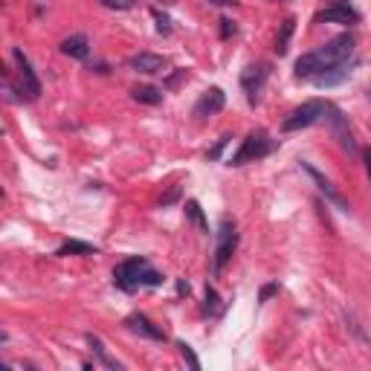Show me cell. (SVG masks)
<instances>
[{"mask_svg": "<svg viewBox=\"0 0 371 371\" xmlns=\"http://www.w3.org/2000/svg\"><path fill=\"white\" fill-rule=\"evenodd\" d=\"M113 284L119 290H125V293H134L139 287H157V284H163V276L145 258L134 256V258H125L122 264H116Z\"/></svg>", "mask_w": 371, "mask_h": 371, "instance_id": "1", "label": "cell"}, {"mask_svg": "<svg viewBox=\"0 0 371 371\" xmlns=\"http://www.w3.org/2000/svg\"><path fill=\"white\" fill-rule=\"evenodd\" d=\"M354 46H357L354 35L345 32V35L331 38L328 44H322L319 49H313V56H316V61H319V73H322L325 67H334V64H345V61H351ZM313 79H316V76H313Z\"/></svg>", "mask_w": 371, "mask_h": 371, "instance_id": "2", "label": "cell"}, {"mask_svg": "<svg viewBox=\"0 0 371 371\" xmlns=\"http://www.w3.org/2000/svg\"><path fill=\"white\" fill-rule=\"evenodd\" d=\"M328 108H331V105H325L322 99H310V102H305V105H299V108H293V111L282 119V131L290 134V131L310 128V125H316V122L328 113Z\"/></svg>", "mask_w": 371, "mask_h": 371, "instance_id": "3", "label": "cell"}, {"mask_svg": "<svg viewBox=\"0 0 371 371\" xmlns=\"http://www.w3.org/2000/svg\"><path fill=\"white\" fill-rule=\"evenodd\" d=\"M276 148V142L270 139L264 131H253L250 137H246L244 142H241V148L232 154V160H229V165H246V163H256V160H261V157H267L270 151Z\"/></svg>", "mask_w": 371, "mask_h": 371, "instance_id": "4", "label": "cell"}, {"mask_svg": "<svg viewBox=\"0 0 371 371\" xmlns=\"http://www.w3.org/2000/svg\"><path fill=\"white\" fill-rule=\"evenodd\" d=\"M267 79H270V64L267 61L250 64L241 73V90H244V96H246V102H250V105H258Z\"/></svg>", "mask_w": 371, "mask_h": 371, "instance_id": "5", "label": "cell"}, {"mask_svg": "<svg viewBox=\"0 0 371 371\" xmlns=\"http://www.w3.org/2000/svg\"><path fill=\"white\" fill-rule=\"evenodd\" d=\"M12 61H15V70H18V84H20V93L27 99H38L41 96V82L35 76V70L30 64V58L23 56V49L15 46L12 49Z\"/></svg>", "mask_w": 371, "mask_h": 371, "instance_id": "6", "label": "cell"}, {"mask_svg": "<svg viewBox=\"0 0 371 371\" xmlns=\"http://www.w3.org/2000/svg\"><path fill=\"white\" fill-rule=\"evenodd\" d=\"M238 246V232H235V224H229V220H224L220 224V232H218V246H215V273H220V270L227 267V261L232 258Z\"/></svg>", "mask_w": 371, "mask_h": 371, "instance_id": "7", "label": "cell"}, {"mask_svg": "<svg viewBox=\"0 0 371 371\" xmlns=\"http://www.w3.org/2000/svg\"><path fill=\"white\" fill-rule=\"evenodd\" d=\"M316 23H345V27H354V23H360V12L348 0H331V6H325L316 15Z\"/></svg>", "mask_w": 371, "mask_h": 371, "instance_id": "8", "label": "cell"}, {"mask_svg": "<svg viewBox=\"0 0 371 371\" xmlns=\"http://www.w3.org/2000/svg\"><path fill=\"white\" fill-rule=\"evenodd\" d=\"M328 122H331V128H334V137L339 139V145L348 151L351 157H357L360 154V148H357V142H354V134H351V128H348V119H345L337 108H328V116H325Z\"/></svg>", "mask_w": 371, "mask_h": 371, "instance_id": "9", "label": "cell"}, {"mask_svg": "<svg viewBox=\"0 0 371 371\" xmlns=\"http://www.w3.org/2000/svg\"><path fill=\"white\" fill-rule=\"evenodd\" d=\"M302 171H305V175H308L313 183H316V189L325 194V201H331V203H334L337 209H342V212H348V201H345V197H342V194H339V191L331 186V180L322 175V171H316L310 163H302Z\"/></svg>", "mask_w": 371, "mask_h": 371, "instance_id": "10", "label": "cell"}, {"mask_svg": "<svg viewBox=\"0 0 371 371\" xmlns=\"http://www.w3.org/2000/svg\"><path fill=\"white\" fill-rule=\"evenodd\" d=\"M227 105V93L220 90V87H209L201 99H197V105H194V116L197 119H206V116H215L220 113Z\"/></svg>", "mask_w": 371, "mask_h": 371, "instance_id": "11", "label": "cell"}, {"mask_svg": "<svg viewBox=\"0 0 371 371\" xmlns=\"http://www.w3.org/2000/svg\"><path fill=\"white\" fill-rule=\"evenodd\" d=\"M125 328H128L131 334H139V337L154 339V342H163V339H165V331H163L160 325H154L145 313H131V316L125 319Z\"/></svg>", "mask_w": 371, "mask_h": 371, "instance_id": "12", "label": "cell"}, {"mask_svg": "<svg viewBox=\"0 0 371 371\" xmlns=\"http://www.w3.org/2000/svg\"><path fill=\"white\" fill-rule=\"evenodd\" d=\"M128 67L137 70V73H145V76H154V73H163L168 67V61L157 53H139V56L128 58Z\"/></svg>", "mask_w": 371, "mask_h": 371, "instance_id": "13", "label": "cell"}, {"mask_svg": "<svg viewBox=\"0 0 371 371\" xmlns=\"http://www.w3.org/2000/svg\"><path fill=\"white\" fill-rule=\"evenodd\" d=\"M61 53L70 56V58L84 61V58L90 56V44H87L84 35H73V38H64V41H61Z\"/></svg>", "mask_w": 371, "mask_h": 371, "instance_id": "14", "label": "cell"}, {"mask_svg": "<svg viewBox=\"0 0 371 371\" xmlns=\"http://www.w3.org/2000/svg\"><path fill=\"white\" fill-rule=\"evenodd\" d=\"M342 79H348V61L345 64H334V67H325L322 73H316V84H339Z\"/></svg>", "mask_w": 371, "mask_h": 371, "instance_id": "15", "label": "cell"}, {"mask_svg": "<svg viewBox=\"0 0 371 371\" xmlns=\"http://www.w3.org/2000/svg\"><path fill=\"white\" fill-rule=\"evenodd\" d=\"M99 250L93 244H84V241H67V244H61L58 250H56V256L58 258H67V256H96Z\"/></svg>", "mask_w": 371, "mask_h": 371, "instance_id": "16", "label": "cell"}, {"mask_svg": "<svg viewBox=\"0 0 371 371\" xmlns=\"http://www.w3.org/2000/svg\"><path fill=\"white\" fill-rule=\"evenodd\" d=\"M131 96L137 99V102H142V105H160V102H163V90H157V87H151V84L134 87Z\"/></svg>", "mask_w": 371, "mask_h": 371, "instance_id": "17", "label": "cell"}, {"mask_svg": "<svg viewBox=\"0 0 371 371\" xmlns=\"http://www.w3.org/2000/svg\"><path fill=\"white\" fill-rule=\"evenodd\" d=\"M319 73V61L313 53H305L299 61H296V79H313Z\"/></svg>", "mask_w": 371, "mask_h": 371, "instance_id": "18", "label": "cell"}, {"mask_svg": "<svg viewBox=\"0 0 371 371\" xmlns=\"http://www.w3.org/2000/svg\"><path fill=\"white\" fill-rule=\"evenodd\" d=\"M87 345H90V348L96 351V357H99V360H102V363H105L108 368H113V371H122V365H119V363H116V360H113L111 354H108V348H105V342H102V339H99V337H93V334H87Z\"/></svg>", "mask_w": 371, "mask_h": 371, "instance_id": "19", "label": "cell"}, {"mask_svg": "<svg viewBox=\"0 0 371 371\" xmlns=\"http://www.w3.org/2000/svg\"><path fill=\"white\" fill-rule=\"evenodd\" d=\"M186 218H189L201 232H209V224H206L203 209H201V203H197V201H186Z\"/></svg>", "mask_w": 371, "mask_h": 371, "instance_id": "20", "label": "cell"}, {"mask_svg": "<svg viewBox=\"0 0 371 371\" xmlns=\"http://www.w3.org/2000/svg\"><path fill=\"white\" fill-rule=\"evenodd\" d=\"M293 30H296V18H287V20L282 23V32H279V38H276V53H279V56H284V53H287L290 38H293Z\"/></svg>", "mask_w": 371, "mask_h": 371, "instance_id": "21", "label": "cell"}, {"mask_svg": "<svg viewBox=\"0 0 371 371\" xmlns=\"http://www.w3.org/2000/svg\"><path fill=\"white\" fill-rule=\"evenodd\" d=\"M203 299H206V302H203V310H206V313H218V310H220L218 290H215L212 284H206V296H203Z\"/></svg>", "mask_w": 371, "mask_h": 371, "instance_id": "22", "label": "cell"}, {"mask_svg": "<svg viewBox=\"0 0 371 371\" xmlns=\"http://www.w3.org/2000/svg\"><path fill=\"white\" fill-rule=\"evenodd\" d=\"M177 348H180V354H183V360L189 363V368H191V371H201V360H197V354H194V348H191V345L180 342Z\"/></svg>", "mask_w": 371, "mask_h": 371, "instance_id": "23", "label": "cell"}, {"mask_svg": "<svg viewBox=\"0 0 371 371\" xmlns=\"http://www.w3.org/2000/svg\"><path fill=\"white\" fill-rule=\"evenodd\" d=\"M151 18L157 20V32L160 35H171V18L168 15H163L160 9H151Z\"/></svg>", "mask_w": 371, "mask_h": 371, "instance_id": "24", "label": "cell"}, {"mask_svg": "<svg viewBox=\"0 0 371 371\" xmlns=\"http://www.w3.org/2000/svg\"><path fill=\"white\" fill-rule=\"evenodd\" d=\"M105 9H116V12H128L137 6V0H99Z\"/></svg>", "mask_w": 371, "mask_h": 371, "instance_id": "25", "label": "cell"}, {"mask_svg": "<svg viewBox=\"0 0 371 371\" xmlns=\"http://www.w3.org/2000/svg\"><path fill=\"white\" fill-rule=\"evenodd\" d=\"M229 139H232V137H229V134H224V137H220V139L215 142V148H209V154H206V157H209V160H218V157H220V151H224V148L229 145Z\"/></svg>", "mask_w": 371, "mask_h": 371, "instance_id": "26", "label": "cell"}, {"mask_svg": "<svg viewBox=\"0 0 371 371\" xmlns=\"http://www.w3.org/2000/svg\"><path fill=\"white\" fill-rule=\"evenodd\" d=\"M180 201V186H171L163 197H160V206H171V203H177Z\"/></svg>", "mask_w": 371, "mask_h": 371, "instance_id": "27", "label": "cell"}, {"mask_svg": "<svg viewBox=\"0 0 371 371\" xmlns=\"http://www.w3.org/2000/svg\"><path fill=\"white\" fill-rule=\"evenodd\" d=\"M220 35H224V38L235 35V23H232L229 18H224V20H220Z\"/></svg>", "mask_w": 371, "mask_h": 371, "instance_id": "28", "label": "cell"}, {"mask_svg": "<svg viewBox=\"0 0 371 371\" xmlns=\"http://www.w3.org/2000/svg\"><path fill=\"white\" fill-rule=\"evenodd\" d=\"M273 293H279V284H267V287L261 290V302H267V299H270V296H273Z\"/></svg>", "mask_w": 371, "mask_h": 371, "instance_id": "29", "label": "cell"}, {"mask_svg": "<svg viewBox=\"0 0 371 371\" xmlns=\"http://www.w3.org/2000/svg\"><path fill=\"white\" fill-rule=\"evenodd\" d=\"M209 4H215V6H238L241 0H209Z\"/></svg>", "mask_w": 371, "mask_h": 371, "instance_id": "30", "label": "cell"}, {"mask_svg": "<svg viewBox=\"0 0 371 371\" xmlns=\"http://www.w3.org/2000/svg\"><path fill=\"white\" fill-rule=\"evenodd\" d=\"M363 163H365V171H368V180H371V151H363Z\"/></svg>", "mask_w": 371, "mask_h": 371, "instance_id": "31", "label": "cell"}, {"mask_svg": "<svg viewBox=\"0 0 371 371\" xmlns=\"http://www.w3.org/2000/svg\"><path fill=\"white\" fill-rule=\"evenodd\" d=\"M189 290H191V287H189V282H183V279H180V282H177V293H180V296H183V293L189 296Z\"/></svg>", "mask_w": 371, "mask_h": 371, "instance_id": "32", "label": "cell"}]
</instances>
